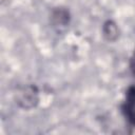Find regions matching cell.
<instances>
[{"instance_id":"obj_1","label":"cell","mask_w":135,"mask_h":135,"mask_svg":"<svg viewBox=\"0 0 135 135\" xmlns=\"http://www.w3.org/2000/svg\"><path fill=\"white\" fill-rule=\"evenodd\" d=\"M127 114L129 119L135 123V89L131 90L127 96Z\"/></svg>"}]
</instances>
